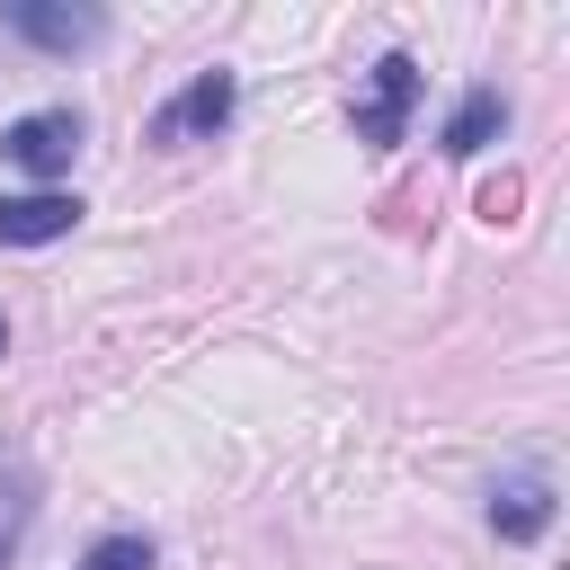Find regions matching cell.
Instances as JSON below:
<instances>
[{"instance_id": "6da1fadb", "label": "cell", "mask_w": 570, "mask_h": 570, "mask_svg": "<svg viewBox=\"0 0 570 570\" xmlns=\"http://www.w3.org/2000/svg\"><path fill=\"white\" fill-rule=\"evenodd\" d=\"M410 107H419V62L410 53H383L374 71H365V98H356V142H401L410 134Z\"/></svg>"}, {"instance_id": "7a4b0ae2", "label": "cell", "mask_w": 570, "mask_h": 570, "mask_svg": "<svg viewBox=\"0 0 570 570\" xmlns=\"http://www.w3.org/2000/svg\"><path fill=\"white\" fill-rule=\"evenodd\" d=\"M232 107H240L232 71H196V80H187V89L151 116V142H169V151H178V142H214V134L232 125Z\"/></svg>"}, {"instance_id": "3957f363", "label": "cell", "mask_w": 570, "mask_h": 570, "mask_svg": "<svg viewBox=\"0 0 570 570\" xmlns=\"http://www.w3.org/2000/svg\"><path fill=\"white\" fill-rule=\"evenodd\" d=\"M0 151H9L27 178H62L71 151H80V116H71V107H36V116H18V125L0 134Z\"/></svg>"}, {"instance_id": "277c9868", "label": "cell", "mask_w": 570, "mask_h": 570, "mask_svg": "<svg viewBox=\"0 0 570 570\" xmlns=\"http://www.w3.org/2000/svg\"><path fill=\"white\" fill-rule=\"evenodd\" d=\"M9 27H18L27 45H45V53H89V45L107 36L98 9H62V0H9Z\"/></svg>"}, {"instance_id": "5b68a950", "label": "cell", "mask_w": 570, "mask_h": 570, "mask_svg": "<svg viewBox=\"0 0 570 570\" xmlns=\"http://www.w3.org/2000/svg\"><path fill=\"white\" fill-rule=\"evenodd\" d=\"M80 223V196L62 187H36V196H0V249H45Z\"/></svg>"}, {"instance_id": "8992f818", "label": "cell", "mask_w": 570, "mask_h": 570, "mask_svg": "<svg viewBox=\"0 0 570 570\" xmlns=\"http://www.w3.org/2000/svg\"><path fill=\"white\" fill-rule=\"evenodd\" d=\"M508 134V98L499 89H463V107L445 116V160H481Z\"/></svg>"}, {"instance_id": "52a82bcc", "label": "cell", "mask_w": 570, "mask_h": 570, "mask_svg": "<svg viewBox=\"0 0 570 570\" xmlns=\"http://www.w3.org/2000/svg\"><path fill=\"white\" fill-rule=\"evenodd\" d=\"M490 525H499L508 543H534V534L552 525V490H543L534 472H525V481H508V490L490 499Z\"/></svg>"}, {"instance_id": "ba28073f", "label": "cell", "mask_w": 570, "mask_h": 570, "mask_svg": "<svg viewBox=\"0 0 570 570\" xmlns=\"http://www.w3.org/2000/svg\"><path fill=\"white\" fill-rule=\"evenodd\" d=\"M80 570H151V534H98Z\"/></svg>"}, {"instance_id": "9c48e42d", "label": "cell", "mask_w": 570, "mask_h": 570, "mask_svg": "<svg viewBox=\"0 0 570 570\" xmlns=\"http://www.w3.org/2000/svg\"><path fill=\"white\" fill-rule=\"evenodd\" d=\"M18 534H27V481H18V472H0V561L18 552Z\"/></svg>"}, {"instance_id": "30bf717a", "label": "cell", "mask_w": 570, "mask_h": 570, "mask_svg": "<svg viewBox=\"0 0 570 570\" xmlns=\"http://www.w3.org/2000/svg\"><path fill=\"white\" fill-rule=\"evenodd\" d=\"M0 347H9V321H0Z\"/></svg>"}]
</instances>
